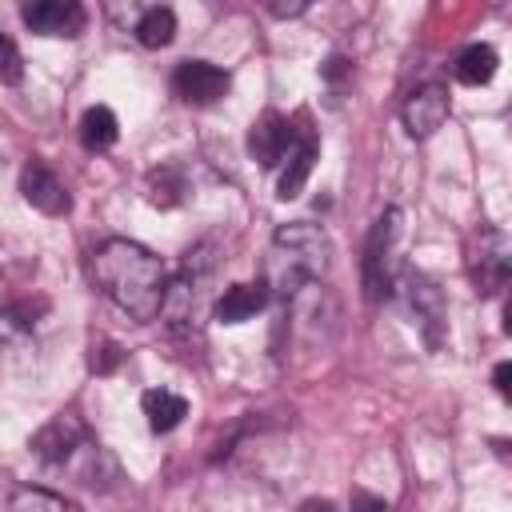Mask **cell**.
Returning <instances> with one entry per match:
<instances>
[{"mask_svg": "<svg viewBox=\"0 0 512 512\" xmlns=\"http://www.w3.org/2000/svg\"><path fill=\"white\" fill-rule=\"evenodd\" d=\"M20 20L36 36H80L88 24V12L80 0H20Z\"/></svg>", "mask_w": 512, "mask_h": 512, "instance_id": "5b68a950", "label": "cell"}, {"mask_svg": "<svg viewBox=\"0 0 512 512\" xmlns=\"http://www.w3.org/2000/svg\"><path fill=\"white\" fill-rule=\"evenodd\" d=\"M260 8L276 20H288V16H300L308 8V0H260Z\"/></svg>", "mask_w": 512, "mask_h": 512, "instance_id": "cb8c5ba5", "label": "cell"}, {"mask_svg": "<svg viewBox=\"0 0 512 512\" xmlns=\"http://www.w3.org/2000/svg\"><path fill=\"white\" fill-rule=\"evenodd\" d=\"M32 332V312L28 304H0V352L16 348Z\"/></svg>", "mask_w": 512, "mask_h": 512, "instance_id": "d6986e66", "label": "cell"}, {"mask_svg": "<svg viewBox=\"0 0 512 512\" xmlns=\"http://www.w3.org/2000/svg\"><path fill=\"white\" fill-rule=\"evenodd\" d=\"M92 280L132 320L148 324L160 316L168 272L152 248H144L136 240H104L92 252Z\"/></svg>", "mask_w": 512, "mask_h": 512, "instance_id": "6da1fadb", "label": "cell"}, {"mask_svg": "<svg viewBox=\"0 0 512 512\" xmlns=\"http://www.w3.org/2000/svg\"><path fill=\"white\" fill-rule=\"evenodd\" d=\"M400 116H404L408 136L424 140V136H432L436 128H444V120H448V92H444L440 84H420V88L408 92Z\"/></svg>", "mask_w": 512, "mask_h": 512, "instance_id": "30bf717a", "label": "cell"}, {"mask_svg": "<svg viewBox=\"0 0 512 512\" xmlns=\"http://www.w3.org/2000/svg\"><path fill=\"white\" fill-rule=\"evenodd\" d=\"M88 436H92V432H88L76 416H56V420H48V424L32 436V452H36L44 464L64 468V460H68Z\"/></svg>", "mask_w": 512, "mask_h": 512, "instance_id": "8fae6325", "label": "cell"}, {"mask_svg": "<svg viewBox=\"0 0 512 512\" xmlns=\"http://www.w3.org/2000/svg\"><path fill=\"white\" fill-rule=\"evenodd\" d=\"M492 380H496V392H500V396H508V380H512V364H508V360H504V364H496V376H492Z\"/></svg>", "mask_w": 512, "mask_h": 512, "instance_id": "d4e9b609", "label": "cell"}, {"mask_svg": "<svg viewBox=\"0 0 512 512\" xmlns=\"http://www.w3.org/2000/svg\"><path fill=\"white\" fill-rule=\"evenodd\" d=\"M228 72L208 64V60H180L176 72H172V92L184 100V104H216L220 96H228Z\"/></svg>", "mask_w": 512, "mask_h": 512, "instance_id": "52a82bcc", "label": "cell"}, {"mask_svg": "<svg viewBox=\"0 0 512 512\" xmlns=\"http://www.w3.org/2000/svg\"><path fill=\"white\" fill-rule=\"evenodd\" d=\"M396 228H400V212L388 208L372 232H368V244H364V296L368 300H384L392 292V240H396Z\"/></svg>", "mask_w": 512, "mask_h": 512, "instance_id": "277c9868", "label": "cell"}, {"mask_svg": "<svg viewBox=\"0 0 512 512\" xmlns=\"http://www.w3.org/2000/svg\"><path fill=\"white\" fill-rule=\"evenodd\" d=\"M392 288H400V296H404V304H408V312L416 316V328L424 332V340L436 348L440 344V336H444V296H440V288H436V280H428L424 272H416V268H404L400 272V280H392Z\"/></svg>", "mask_w": 512, "mask_h": 512, "instance_id": "3957f363", "label": "cell"}, {"mask_svg": "<svg viewBox=\"0 0 512 512\" xmlns=\"http://www.w3.org/2000/svg\"><path fill=\"white\" fill-rule=\"evenodd\" d=\"M120 136V124H116V112L104 108V104H92L84 116H80V144L88 152H108Z\"/></svg>", "mask_w": 512, "mask_h": 512, "instance_id": "9a60e30c", "label": "cell"}, {"mask_svg": "<svg viewBox=\"0 0 512 512\" xmlns=\"http://www.w3.org/2000/svg\"><path fill=\"white\" fill-rule=\"evenodd\" d=\"M140 408H144L152 432H172L188 416V400L180 392H172V388H148L144 400H140Z\"/></svg>", "mask_w": 512, "mask_h": 512, "instance_id": "5bb4252c", "label": "cell"}, {"mask_svg": "<svg viewBox=\"0 0 512 512\" xmlns=\"http://www.w3.org/2000/svg\"><path fill=\"white\" fill-rule=\"evenodd\" d=\"M508 236L500 228H480V240L472 248V280H476V292L480 296H492L508 284V268H512V256H508Z\"/></svg>", "mask_w": 512, "mask_h": 512, "instance_id": "8992f818", "label": "cell"}, {"mask_svg": "<svg viewBox=\"0 0 512 512\" xmlns=\"http://www.w3.org/2000/svg\"><path fill=\"white\" fill-rule=\"evenodd\" d=\"M20 192H24V200H28L36 212H44V216H64V212L72 208V196H68L64 180H60L44 160H28V164L20 168Z\"/></svg>", "mask_w": 512, "mask_h": 512, "instance_id": "9c48e42d", "label": "cell"}, {"mask_svg": "<svg viewBox=\"0 0 512 512\" xmlns=\"http://www.w3.org/2000/svg\"><path fill=\"white\" fill-rule=\"evenodd\" d=\"M332 264V240L320 224L312 220H292V224H280L272 244H268V292L276 296H296L300 288L316 284Z\"/></svg>", "mask_w": 512, "mask_h": 512, "instance_id": "7a4b0ae2", "label": "cell"}, {"mask_svg": "<svg viewBox=\"0 0 512 512\" xmlns=\"http://www.w3.org/2000/svg\"><path fill=\"white\" fill-rule=\"evenodd\" d=\"M292 140H296V124H292L288 116H280V112H260V116L252 120V128H248V156H252L260 168H276V164L288 156Z\"/></svg>", "mask_w": 512, "mask_h": 512, "instance_id": "ba28073f", "label": "cell"}, {"mask_svg": "<svg viewBox=\"0 0 512 512\" xmlns=\"http://www.w3.org/2000/svg\"><path fill=\"white\" fill-rule=\"evenodd\" d=\"M268 284L264 280H244V284H232V288H224V296L216 300V308H212V316L220 320V324H244V320H252L264 304H268Z\"/></svg>", "mask_w": 512, "mask_h": 512, "instance_id": "7c38bea8", "label": "cell"}, {"mask_svg": "<svg viewBox=\"0 0 512 512\" xmlns=\"http://www.w3.org/2000/svg\"><path fill=\"white\" fill-rule=\"evenodd\" d=\"M0 288H4V284H0Z\"/></svg>", "mask_w": 512, "mask_h": 512, "instance_id": "484cf974", "label": "cell"}, {"mask_svg": "<svg viewBox=\"0 0 512 512\" xmlns=\"http://www.w3.org/2000/svg\"><path fill=\"white\" fill-rule=\"evenodd\" d=\"M120 360H124L120 344H112V340H96V344H92V356H88V364H92V372H96V376H108V372H112Z\"/></svg>", "mask_w": 512, "mask_h": 512, "instance_id": "603a6c76", "label": "cell"}, {"mask_svg": "<svg viewBox=\"0 0 512 512\" xmlns=\"http://www.w3.org/2000/svg\"><path fill=\"white\" fill-rule=\"evenodd\" d=\"M132 36H136L144 48H168V44H172V36H176V16H172V8L164 4V8L144 12V16L136 20Z\"/></svg>", "mask_w": 512, "mask_h": 512, "instance_id": "ac0fdd59", "label": "cell"}, {"mask_svg": "<svg viewBox=\"0 0 512 512\" xmlns=\"http://www.w3.org/2000/svg\"><path fill=\"white\" fill-rule=\"evenodd\" d=\"M24 80V56L12 36L0 32V84H20Z\"/></svg>", "mask_w": 512, "mask_h": 512, "instance_id": "7402d4cb", "label": "cell"}, {"mask_svg": "<svg viewBox=\"0 0 512 512\" xmlns=\"http://www.w3.org/2000/svg\"><path fill=\"white\" fill-rule=\"evenodd\" d=\"M144 192H148V204H152V208H176V204L184 200L188 184H184V172H180L176 164H160V168L148 172Z\"/></svg>", "mask_w": 512, "mask_h": 512, "instance_id": "2e32d148", "label": "cell"}, {"mask_svg": "<svg viewBox=\"0 0 512 512\" xmlns=\"http://www.w3.org/2000/svg\"><path fill=\"white\" fill-rule=\"evenodd\" d=\"M100 4H104V16H108L116 28L132 32V28H136V20H140L144 12H152V8H164L168 0H100Z\"/></svg>", "mask_w": 512, "mask_h": 512, "instance_id": "ffe728a7", "label": "cell"}, {"mask_svg": "<svg viewBox=\"0 0 512 512\" xmlns=\"http://www.w3.org/2000/svg\"><path fill=\"white\" fill-rule=\"evenodd\" d=\"M284 160H288V168L280 172L276 196H280V200H292V196H300V188H304V180H308V172H312V164H316V136L296 128V140H292V148H288Z\"/></svg>", "mask_w": 512, "mask_h": 512, "instance_id": "4fadbf2b", "label": "cell"}, {"mask_svg": "<svg viewBox=\"0 0 512 512\" xmlns=\"http://www.w3.org/2000/svg\"><path fill=\"white\" fill-rule=\"evenodd\" d=\"M496 64H500V56H496L492 44H468L460 52V60H456V80H464V84H488L496 76Z\"/></svg>", "mask_w": 512, "mask_h": 512, "instance_id": "e0dca14e", "label": "cell"}, {"mask_svg": "<svg viewBox=\"0 0 512 512\" xmlns=\"http://www.w3.org/2000/svg\"><path fill=\"white\" fill-rule=\"evenodd\" d=\"M8 508H48V512H64V508H76L68 496H60V492H44V488H16L12 496H8Z\"/></svg>", "mask_w": 512, "mask_h": 512, "instance_id": "44dd1931", "label": "cell"}]
</instances>
